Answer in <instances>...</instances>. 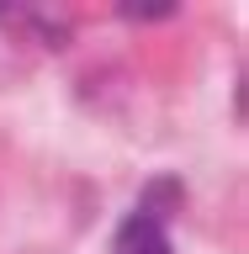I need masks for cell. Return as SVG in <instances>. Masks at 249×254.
Segmentation results:
<instances>
[{
  "label": "cell",
  "instance_id": "cell-1",
  "mask_svg": "<svg viewBox=\"0 0 249 254\" xmlns=\"http://www.w3.org/2000/svg\"><path fill=\"white\" fill-rule=\"evenodd\" d=\"M117 254H175L165 228H159L154 212H138V217L122 222V233H117Z\"/></svg>",
  "mask_w": 249,
  "mask_h": 254
}]
</instances>
